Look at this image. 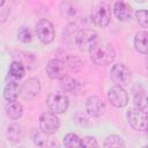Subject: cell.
I'll use <instances>...</instances> for the list:
<instances>
[{
  "label": "cell",
  "mask_w": 148,
  "mask_h": 148,
  "mask_svg": "<svg viewBox=\"0 0 148 148\" xmlns=\"http://www.w3.org/2000/svg\"><path fill=\"white\" fill-rule=\"evenodd\" d=\"M90 59L96 65H110L116 58V51L112 45L108 43H96L89 49Z\"/></svg>",
  "instance_id": "cell-1"
},
{
  "label": "cell",
  "mask_w": 148,
  "mask_h": 148,
  "mask_svg": "<svg viewBox=\"0 0 148 148\" xmlns=\"http://www.w3.org/2000/svg\"><path fill=\"white\" fill-rule=\"evenodd\" d=\"M91 21L96 27L104 28L111 21V12L106 5H99L92 9Z\"/></svg>",
  "instance_id": "cell-7"
},
{
  "label": "cell",
  "mask_w": 148,
  "mask_h": 148,
  "mask_svg": "<svg viewBox=\"0 0 148 148\" xmlns=\"http://www.w3.org/2000/svg\"><path fill=\"white\" fill-rule=\"evenodd\" d=\"M61 89L64 91H67V92H75L77 90V87H79V83L77 81L72 77V76H68L66 75L64 79H61Z\"/></svg>",
  "instance_id": "cell-22"
},
{
  "label": "cell",
  "mask_w": 148,
  "mask_h": 148,
  "mask_svg": "<svg viewBox=\"0 0 148 148\" xmlns=\"http://www.w3.org/2000/svg\"><path fill=\"white\" fill-rule=\"evenodd\" d=\"M24 73H25V69H24V66L20 62V61H13L9 66V69H8V74L16 79V80H20L24 76Z\"/></svg>",
  "instance_id": "cell-21"
},
{
  "label": "cell",
  "mask_w": 148,
  "mask_h": 148,
  "mask_svg": "<svg viewBox=\"0 0 148 148\" xmlns=\"http://www.w3.org/2000/svg\"><path fill=\"white\" fill-rule=\"evenodd\" d=\"M17 38L23 42V43H30L31 39H32V34H31V30L29 28H25V27H22L18 31H17Z\"/></svg>",
  "instance_id": "cell-24"
},
{
  "label": "cell",
  "mask_w": 148,
  "mask_h": 148,
  "mask_svg": "<svg viewBox=\"0 0 148 148\" xmlns=\"http://www.w3.org/2000/svg\"><path fill=\"white\" fill-rule=\"evenodd\" d=\"M36 34L38 39L43 43V44H49L54 39V27L53 24L45 18H42L37 22L36 24Z\"/></svg>",
  "instance_id": "cell-4"
},
{
  "label": "cell",
  "mask_w": 148,
  "mask_h": 148,
  "mask_svg": "<svg viewBox=\"0 0 148 148\" xmlns=\"http://www.w3.org/2000/svg\"><path fill=\"white\" fill-rule=\"evenodd\" d=\"M3 5H5V1H2V0H1V1H0V7H1V6H3Z\"/></svg>",
  "instance_id": "cell-27"
},
{
  "label": "cell",
  "mask_w": 148,
  "mask_h": 148,
  "mask_svg": "<svg viewBox=\"0 0 148 148\" xmlns=\"http://www.w3.org/2000/svg\"><path fill=\"white\" fill-rule=\"evenodd\" d=\"M110 76L111 80L116 83V86L124 88L125 86L128 84L131 80V71L123 64H116L111 68Z\"/></svg>",
  "instance_id": "cell-6"
},
{
  "label": "cell",
  "mask_w": 148,
  "mask_h": 148,
  "mask_svg": "<svg viewBox=\"0 0 148 148\" xmlns=\"http://www.w3.org/2000/svg\"><path fill=\"white\" fill-rule=\"evenodd\" d=\"M46 103L50 109V112L58 114V113H64L67 110L69 105V99L65 92L56 91V92H51L47 96Z\"/></svg>",
  "instance_id": "cell-2"
},
{
  "label": "cell",
  "mask_w": 148,
  "mask_h": 148,
  "mask_svg": "<svg viewBox=\"0 0 148 148\" xmlns=\"http://www.w3.org/2000/svg\"><path fill=\"white\" fill-rule=\"evenodd\" d=\"M142 148H148V147H147V146H143V147H142Z\"/></svg>",
  "instance_id": "cell-28"
},
{
  "label": "cell",
  "mask_w": 148,
  "mask_h": 148,
  "mask_svg": "<svg viewBox=\"0 0 148 148\" xmlns=\"http://www.w3.org/2000/svg\"><path fill=\"white\" fill-rule=\"evenodd\" d=\"M39 91H40V83H39V81L37 79H35V77H31V79H28L23 83L20 92H21V95H22V97L24 99L31 101V99H34L39 94Z\"/></svg>",
  "instance_id": "cell-12"
},
{
  "label": "cell",
  "mask_w": 148,
  "mask_h": 148,
  "mask_svg": "<svg viewBox=\"0 0 148 148\" xmlns=\"http://www.w3.org/2000/svg\"><path fill=\"white\" fill-rule=\"evenodd\" d=\"M64 146L65 148H81V139L74 133H68L64 138Z\"/></svg>",
  "instance_id": "cell-23"
},
{
  "label": "cell",
  "mask_w": 148,
  "mask_h": 148,
  "mask_svg": "<svg viewBox=\"0 0 148 148\" xmlns=\"http://www.w3.org/2000/svg\"><path fill=\"white\" fill-rule=\"evenodd\" d=\"M5 111L8 118L16 120L22 117L23 114V106L18 102H8V104L5 106Z\"/></svg>",
  "instance_id": "cell-18"
},
{
  "label": "cell",
  "mask_w": 148,
  "mask_h": 148,
  "mask_svg": "<svg viewBox=\"0 0 148 148\" xmlns=\"http://www.w3.org/2000/svg\"><path fill=\"white\" fill-rule=\"evenodd\" d=\"M24 131L20 124H10L7 128V136L8 140L13 143H17L23 139Z\"/></svg>",
  "instance_id": "cell-16"
},
{
  "label": "cell",
  "mask_w": 148,
  "mask_h": 148,
  "mask_svg": "<svg viewBox=\"0 0 148 148\" xmlns=\"http://www.w3.org/2000/svg\"><path fill=\"white\" fill-rule=\"evenodd\" d=\"M81 148H99V146L94 136L88 135L81 140Z\"/></svg>",
  "instance_id": "cell-25"
},
{
  "label": "cell",
  "mask_w": 148,
  "mask_h": 148,
  "mask_svg": "<svg viewBox=\"0 0 148 148\" xmlns=\"http://www.w3.org/2000/svg\"><path fill=\"white\" fill-rule=\"evenodd\" d=\"M148 13L146 9H141V10H138L135 13V16H136V20L139 22V24L142 27V28H147L148 25V17H147Z\"/></svg>",
  "instance_id": "cell-26"
},
{
  "label": "cell",
  "mask_w": 148,
  "mask_h": 148,
  "mask_svg": "<svg viewBox=\"0 0 148 148\" xmlns=\"http://www.w3.org/2000/svg\"><path fill=\"white\" fill-rule=\"evenodd\" d=\"M34 142L40 147V148H57L58 143L57 140H54L50 134H45L42 131L39 132H34Z\"/></svg>",
  "instance_id": "cell-14"
},
{
  "label": "cell",
  "mask_w": 148,
  "mask_h": 148,
  "mask_svg": "<svg viewBox=\"0 0 148 148\" xmlns=\"http://www.w3.org/2000/svg\"><path fill=\"white\" fill-rule=\"evenodd\" d=\"M104 148H125L124 139L117 134H111L105 139Z\"/></svg>",
  "instance_id": "cell-20"
},
{
  "label": "cell",
  "mask_w": 148,
  "mask_h": 148,
  "mask_svg": "<svg viewBox=\"0 0 148 148\" xmlns=\"http://www.w3.org/2000/svg\"><path fill=\"white\" fill-rule=\"evenodd\" d=\"M46 74L53 80H61L67 75L66 65L59 59H51L46 65Z\"/></svg>",
  "instance_id": "cell-10"
},
{
  "label": "cell",
  "mask_w": 148,
  "mask_h": 148,
  "mask_svg": "<svg viewBox=\"0 0 148 148\" xmlns=\"http://www.w3.org/2000/svg\"><path fill=\"white\" fill-rule=\"evenodd\" d=\"M133 96H134V104L135 108L141 109L143 111H147V98H146V90L141 84L136 86L133 90Z\"/></svg>",
  "instance_id": "cell-15"
},
{
  "label": "cell",
  "mask_w": 148,
  "mask_h": 148,
  "mask_svg": "<svg viewBox=\"0 0 148 148\" xmlns=\"http://www.w3.org/2000/svg\"><path fill=\"white\" fill-rule=\"evenodd\" d=\"M86 111L91 117H101L105 111V103L99 96H89L86 101Z\"/></svg>",
  "instance_id": "cell-11"
},
{
  "label": "cell",
  "mask_w": 148,
  "mask_h": 148,
  "mask_svg": "<svg viewBox=\"0 0 148 148\" xmlns=\"http://www.w3.org/2000/svg\"><path fill=\"white\" fill-rule=\"evenodd\" d=\"M113 13L119 21L127 22L132 17V7L124 1H117L113 5Z\"/></svg>",
  "instance_id": "cell-13"
},
{
  "label": "cell",
  "mask_w": 148,
  "mask_h": 148,
  "mask_svg": "<svg viewBox=\"0 0 148 148\" xmlns=\"http://www.w3.org/2000/svg\"><path fill=\"white\" fill-rule=\"evenodd\" d=\"M20 95L18 84L15 81H9L3 89V97L8 102H15Z\"/></svg>",
  "instance_id": "cell-19"
},
{
  "label": "cell",
  "mask_w": 148,
  "mask_h": 148,
  "mask_svg": "<svg viewBox=\"0 0 148 148\" xmlns=\"http://www.w3.org/2000/svg\"><path fill=\"white\" fill-rule=\"evenodd\" d=\"M97 32L91 29L80 30L75 36V43L81 50H89L94 44L97 43Z\"/></svg>",
  "instance_id": "cell-8"
},
{
  "label": "cell",
  "mask_w": 148,
  "mask_h": 148,
  "mask_svg": "<svg viewBox=\"0 0 148 148\" xmlns=\"http://www.w3.org/2000/svg\"><path fill=\"white\" fill-rule=\"evenodd\" d=\"M108 98L110 103L116 108H124L128 103V95L126 90L118 86H113L109 89Z\"/></svg>",
  "instance_id": "cell-9"
},
{
  "label": "cell",
  "mask_w": 148,
  "mask_h": 148,
  "mask_svg": "<svg viewBox=\"0 0 148 148\" xmlns=\"http://www.w3.org/2000/svg\"><path fill=\"white\" fill-rule=\"evenodd\" d=\"M59 126H60V121L58 119V117L50 112V111H46V112H43L39 117V128L43 133L45 134H53L56 133L58 130H59Z\"/></svg>",
  "instance_id": "cell-3"
},
{
  "label": "cell",
  "mask_w": 148,
  "mask_h": 148,
  "mask_svg": "<svg viewBox=\"0 0 148 148\" xmlns=\"http://www.w3.org/2000/svg\"><path fill=\"white\" fill-rule=\"evenodd\" d=\"M127 120L134 130L145 131L147 128V111L132 108L127 111Z\"/></svg>",
  "instance_id": "cell-5"
},
{
  "label": "cell",
  "mask_w": 148,
  "mask_h": 148,
  "mask_svg": "<svg viewBox=\"0 0 148 148\" xmlns=\"http://www.w3.org/2000/svg\"><path fill=\"white\" fill-rule=\"evenodd\" d=\"M134 46L136 51L146 54L148 51V34L147 31H139L134 37Z\"/></svg>",
  "instance_id": "cell-17"
}]
</instances>
